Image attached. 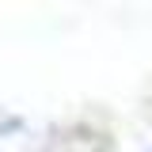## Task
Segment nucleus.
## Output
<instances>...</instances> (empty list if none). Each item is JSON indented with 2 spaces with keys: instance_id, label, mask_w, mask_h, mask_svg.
Masks as SVG:
<instances>
[{
  "instance_id": "1",
  "label": "nucleus",
  "mask_w": 152,
  "mask_h": 152,
  "mask_svg": "<svg viewBox=\"0 0 152 152\" xmlns=\"http://www.w3.org/2000/svg\"><path fill=\"white\" fill-rule=\"evenodd\" d=\"M19 126H23L19 118H0V129H19Z\"/></svg>"
}]
</instances>
